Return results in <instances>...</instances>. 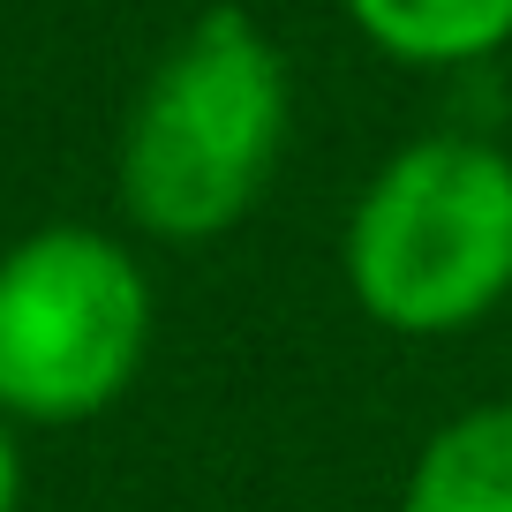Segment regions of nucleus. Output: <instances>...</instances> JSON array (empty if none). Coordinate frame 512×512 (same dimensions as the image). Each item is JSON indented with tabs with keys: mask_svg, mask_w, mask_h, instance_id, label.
<instances>
[{
	"mask_svg": "<svg viewBox=\"0 0 512 512\" xmlns=\"http://www.w3.org/2000/svg\"><path fill=\"white\" fill-rule=\"evenodd\" d=\"M294 128L287 61L241 8H211L166 46L121 128V204L159 241H219L272 189Z\"/></svg>",
	"mask_w": 512,
	"mask_h": 512,
	"instance_id": "f257e3e1",
	"label": "nucleus"
},
{
	"mask_svg": "<svg viewBox=\"0 0 512 512\" xmlns=\"http://www.w3.org/2000/svg\"><path fill=\"white\" fill-rule=\"evenodd\" d=\"M347 294L400 339H452L512 302V159L437 128L369 174L347 211Z\"/></svg>",
	"mask_w": 512,
	"mask_h": 512,
	"instance_id": "f03ea898",
	"label": "nucleus"
},
{
	"mask_svg": "<svg viewBox=\"0 0 512 512\" xmlns=\"http://www.w3.org/2000/svg\"><path fill=\"white\" fill-rule=\"evenodd\" d=\"M151 294L121 241L46 226L0 256V407L23 422H83L144 362Z\"/></svg>",
	"mask_w": 512,
	"mask_h": 512,
	"instance_id": "7ed1b4c3",
	"label": "nucleus"
},
{
	"mask_svg": "<svg viewBox=\"0 0 512 512\" xmlns=\"http://www.w3.org/2000/svg\"><path fill=\"white\" fill-rule=\"evenodd\" d=\"M400 512H512V400L452 415L415 452Z\"/></svg>",
	"mask_w": 512,
	"mask_h": 512,
	"instance_id": "20e7f679",
	"label": "nucleus"
},
{
	"mask_svg": "<svg viewBox=\"0 0 512 512\" xmlns=\"http://www.w3.org/2000/svg\"><path fill=\"white\" fill-rule=\"evenodd\" d=\"M339 8L400 68H475L512 46V0H339Z\"/></svg>",
	"mask_w": 512,
	"mask_h": 512,
	"instance_id": "39448f33",
	"label": "nucleus"
},
{
	"mask_svg": "<svg viewBox=\"0 0 512 512\" xmlns=\"http://www.w3.org/2000/svg\"><path fill=\"white\" fill-rule=\"evenodd\" d=\"M23 497V467H16V445H8V430H0V512H16Z\"/></svg>",
	"mask_w": 512,
	"mask_h": 512,
	"instance_id": "423d86ee",
	"label": "nucleus"
}]
</instances>
